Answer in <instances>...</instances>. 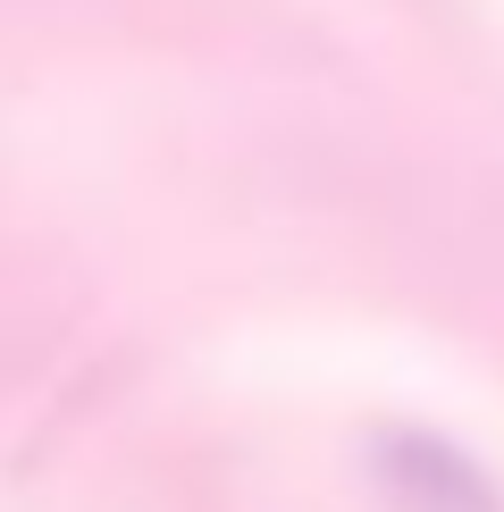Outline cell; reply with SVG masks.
Wrapping results in <instances>:
<instances>
[{"mask_svg": "<svg viewBox=\"0 0 504 512\" xmlns=\"http://www.w3.org/2000/svg\"><path fill=\"white\" fill-rule=\"evenodd\" d=\"M387 471L412 487L420 512H504V496L454 454L446 437H395V445H387Z\"/></svg>", "mask_w": 504, "mask_h": 512, "instance_id": "6da1fadb", "label": "cell"}]
</instances>
